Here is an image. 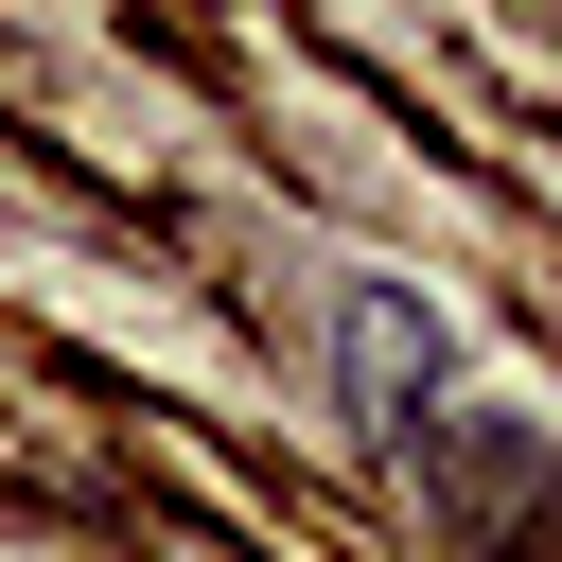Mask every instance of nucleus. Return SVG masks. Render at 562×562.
Masks as SVG:
<instances>
[{"label":"nucleus","mask_w":562,"mask_h":562,"mask_svg":"<svg viewBox=\"0 0 562 562\" xmlns=\"http://www.w3.org/2000/svg\"><path fill=\"white\" fill-rule=\"evenodd\" d=\"M351 386H369V422H404V404L439 386V334H404V316L369 299V316H351Z\"/></svg>","instance_id":"f257e3e1"}]
</instances>
